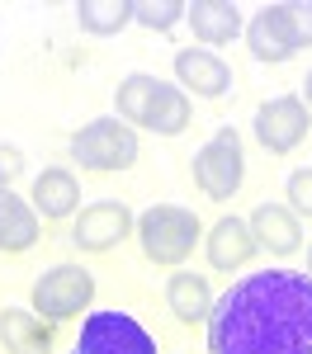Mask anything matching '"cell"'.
I'll return each instance as SVG.
<instances>
[{
	"label": "cell",
	"instance_id": "cell-1",
	"mask_svg": "<svg viewBox=\"0 0 312 354\" xmlns=\"http://www.w3.org/2000/svg\"><path fill=\"white\" fill-rule=\"evenodd\" d=\"M208 354H312V279L298 270L237 279L213 302Z\"/></svg>",
	"mask_w": 312,
	"mask_h": 354
},
{
	"label": "cell",
	"instance_id": "cell-2",
	"mask_svg": "<svg viewBox=\"0 0 312 354\" xmlns=\"http://www.w3.org/2000/svg\"><path fill=\"white\" fill-rule=\"evenodd\" d=\"M138 236H142V250H147V260L152 265H180L190 250L199 245L203 236V227L190 208H152V213H142L138 218Z\"/></svg>",
	"mask_w": 312,
	"mask_h": 354
},
{
	"label": "cell",
	"instance_id": "cell-3",
	"mask_svg": "<svg viewBox=\"0 0 312 354\" xmlns=\"http://www.w3.org/2000/svg\"><path fill=\"white\" fill-rule=\"evenodd\" d=\"M71 156L85 170H128L138 161V133L123 118H95L71 137Z\"/></svg>",
	"mask_w": 312,
	"mask_h": 354
},
{
	"label": "cell",
	"instance_id": "cell-4",
	"mask_svg": "<svg viewBox=\"0 0 312 354\" xmlns=\"http://www.w3.org/2000/svg\"><path fill=\"white\" fill-rule=\"evenodd\" d=\"M71 354H156V335L128 312H95L85 317Z\"/></svg>",
	"mask_w": 312,
	"mask_h": 354
},
{
	"label": "cell",
	"instance_id": "cell-5",
	"mask_svg": "<svg viewBox=\"0 0 312 354\" xmlns=\"http://www.w3.org/2000/svg\"><path fill=\"white\" fill-rule=\"evenodd\" d=\"M95 298V279L81 265H57L33 283V312L43 322H66V317H81Z\"/></svg>",
	"mask_w": 312,
	"mask_h": 354
},
{
	"label": "cell",
	"instance_id": "cell-6",
	"mask_svg": "<svg viewBox=\"0 0 312 354\" xmlns=\"http://www.w3.org/2000/svg\"><path fill=\"white\" fill-rule=\"evenodd\" d=\"M241 175H246V156H241V137L232 128H218V137L194 156V185L208 198H232L241 189Z\"/></svg>",
	"mask_w": 312,
	"mask_h": 354
},
{
	"label": "cell",
	"instance_id": "cell-7",
	"mask_svg": "<svg viewBox=\"0 0 312 354\" xmlns=\"http://www.w3.org/2000/svg\"><path fill=\"white\" fill-rule=\"evenodd\" d=\"M255 137H260V147L265 151H293L303 137H308V104L298 100V95H279V100H265L260 109H255Z\"/></svg>",
	"mask_w": 312,
	"mask_h": 354
},
{
	"label": "cell",
	"instance_id": "cell-8",
	"mask_svg": "<svg viewBox=\"0 0 312 354\" xmlns=\"http://www.w3.org/2000/svg\"><path fill=\"white\" fill-rule=\"evenodd\" d=\"M128 232H133V213H128V203H118V198L90 203V208H81V218H76V245H81V250H109V245H118Z\"/></svg>",
	"mask_w": 312,
	"mask_h": 354
},
{
	"label": "cell",
	"instance_id": "cell-9",
	"mask_svg": "<svg viewBox=\"0 0 312 354\" xmlns=\"http://www.w3.org/2000/svg\"><path fill=\"white\" fill-rule=\"evenodd\" d=\"M175 81H180V90H194L203 100H218V95H227V85H232V66L218 53L185 48V53H175Z\"/></svg>",
	"mask_w": 312,
	"mask_h": 354
},
{
	"label": "cell",
	"instance_id": "cell-10",
	"mask_svg": "<svg viewBox=\"0 0 312 354\" xmlns=\"http://www.w3.org/2000/svg\"><path fill=\"white\" fill-rule=\"evenodd\" d=\"M208 265L213 270H223V274H232V270H241L246 260H251L255 250V236H251V222H241V218H223V222H213V232H208Z\"/></svg>",
	"mask_w": 312,
	"mask_h": 354
},
{
	"label": "cell",
	"instance_id": "cell-11",
	"mask_svg": "<svg viewBox=\"0 0 312 354\" xmlns=\"http://www.w3.org/2000/svg\"><path fill=\"white\" fill-rule=\"evenodd\" d=\"M246 43L260 62H288L298 53L293 48V33H288V19H284V5H260L255 10L251 28H246Z\"/></svg>",
	"mask_w": 312,
	"mask_h": 354
},
{
	"label": "cell",
	"instance_id": "cell-12",
	"mask_svg": "<svg viewBox=\"0 0 312 354\" xmlns=\"http://www.w3.org/2000/svg\"><path fill=\"white\" fill-rule=\"evenodd\" d=\"M251 236L270 255H293L303 245V227H298V213H288L279 203H260L251 213Z\"/></svg>",
	"mask_w": 312,
	"mask_h": 354
},
{
	"label": "cell",
	"instance_id": "cell-13",
	"mask_svg": "<svg viewBox=\"0 0 312 354\" xmlns=\"http://www.w3.org/2000/svg\"><path fill=\"white\" fill-rule=\"evenodd\" d=\"M0 345L10 354H48L53 350V330L28 307H5L0 312Z\"/></svg>",
	"mask_w": 312,
	"mask_h": 354
},
{
	"label": "cell",
	"instance_id": "cell-14",
	"mask_svg": "<svg viewBox=\"0 0 312 354\" xmlns=\"http://www.w3.org/2000/svg\"><path fill=\"white\" fill-rule=\"evenodd\" d=\"M185 19L194 24V38L199 43H232L237 33H241V10L232 5V0H194L190 10H185Z\"/></svg>",
	"mask_w": 312,
	"mask_h": 354
},
{
	"label": "cell",
	"instance_id": "cell-15",
	"mask_svg": "<svg viewBox=\"0 0 312 354\" xmlns=\"http://www.w3.org/2000/svg\"><path fill=\"white\" fill-rule=\"evenodd\" d=\"M166 302H170V312H175L180 322H190V326L213 317V288H208V279H199V274H190V270L170 274Z\"/></svg>",
	"mask_w": 312,
	"mask_h": 354
},
{
	"label": "cell",
	"instance_id": "cell-16",
	"mask_svg": "<svg viewBox=\"0 0 312 354\" xmlns=\"http://www.w3.org/2000/svg\"><path fill=\"white\" fill-rule=\"evenodd\" d=\"M33 241H38V213L28 208L19 194L0 189V250L19 255V250H28Z\"/></svg>",
	"mask_w": 312,
	"mask_h": 354
},
{
	"label": "cell",
	"instance_id": "cell-17",
	"mask_svg": "<svg viewBox=\"0 0 312 354\" xmlns=\"http://www.w3.org/2000/svg\"><path fill=\"white\" fill-rule=\"evenodd\" d=\"M76 203H81V185H76L71 170H43L33 180V208L43 218H66Z\"/></svg>",
	"mask_w": 312,
	"mask_h": 354
},
{
	"label": "cell",
	"instance_id": "cell-18",
	"mask_svg": "<svg viewBox=\"0 0 312 354\" xmlns=\"http://www.w3.org/2000/svg\"><path fill=\"white\" fill-rule=\"evenodd\" d=\"M156 90H161V81H156V76H147V71L123 76L118 90H113V100H118V118H123V123H133V128H142V123H147V113H152V104H156Z\"/></svg>",
	"mask_w": 312,
	"mask_h": 354
},
{
	"label": "cell",
	"instance_id": "cell-19",
	"mask_svg": "<svg viewBox=\"0 0 312 354\" xmlns=\"http://www.w3.org/2000/svg\"><path fill=\"white\" fill-rule=\"evenodd\" d=\"M142 128H152V133H161V137L185 133V128H190V95H185L180 85L161 81L156 104H152V113H147V123H142Z\"/></svg>",
	"mask_w": 312,
	"mask_h": 354
},
{
	"label": "cell",
	"instance_id": "cell-20",
	"mask_svg": "<svg viewBox=\"0 0 312 354\" xmlns=\"http://www.w3.org/2000/svg\"><path fill=\"white\" fill-rule=\"evenodd\" d=\"M76 19L85 33H118L123 24H133V0H81Z\"/></svg>",
	"mask_w": 312,
	"mask_h": 354
},
{
	"label": "cell",
	"instance_id": "cell-21",
	"mask_svg": "<svg viewBox=\"0 0 312 354\" xmlns=\"http://www.w3.org/2000/svg\"><path fill=\"white\" fill-rule=\"evenodd\" d=\"M185 0H133V19H138L142 28H152V33H166V28H175L180 19H185Z\"/></svg>",
	"mask_w": 312,
	"mask_h": 354
},
{
	"label": "cell",
	"instance_id": "cell-22",
	"mask_svg": "<svg viewBox=\"0 0 312 354\" xmlns=\"http://www.w3.org/2000/svg\"><path fill=\"white\" fill-rule=\"evenodd\" d=\"M284 19H288V33H293V48H312V5L288 0L284 5Z\"/></svg>",
	"mask_w": 312,
	"mask_h": 354
},
{
	"label": "cell",
	"instance_id": "cell-23",
	"mask_svg": "<svg viewBox=\"0 0 312 354\" xmlns=\"http://www.w3.org/2000/svg\"><path fill=\"white\" fill-rule=\"evenodd\" d=\"M288 203H293V213L312 218V170H293L288 175Z\"/></svg>",
	"mask_w": 312,
	"mask_h": 354
},
{
	"label": "cell",
	"instance_id": "cell-24",
	"mask_svg": "<svg viewBox=\"0 0 312 354\" xmlns=\"http://www.w3.org/2000/svg\"><path fill=\"white\" fill-rule=\"evenodd\" d=\"M19 170H24V151H19V147H0V189H5Z\"/></svg>",
	"mask_w": 312,
	"mask_h": 354
},
{
	"label": "cell",
	"instance_id": "cell-25",
	"mask_svg": "<svg viewBox=\"0 0 312 354\" xmlns=\"http://www.w3.org/2000/svg\"><path fill=\"white\" fill-rule=\"evenodd\" d=\"M303 104L312 109V71H308V81H303Z\"/></svg>",
	"mask_w": 312,
	"mask_h": 354
},
{
	"label": "cell",
	"instance_id": "cell-26",
	"mask_svg": "<svg viewBox=\"0 0 312 354\" xmlns=\"http://www.w3.org/2000/svg\"><path fill=\"white\" fill-rule=\"evenodd\" d=\"M308 270H312V245H308Z\"/></svg>",
	"mask_w": 312,
	"mask_h": 354
}]
</instances>
